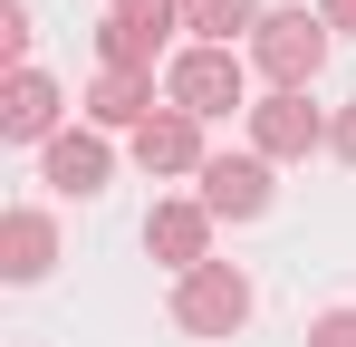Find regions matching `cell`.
I'll return each instance as SVG.
<instances>
[{"label":"cell","mask_w":356,"mask_h":347,"mask_svg":"<svg viewBox=\"0 0 356 347\" xmlns=\"http://www.w3.org/2000/svg\"><path fill=\"white\" fill-rule=\"evenodd\" d=\"M87 116H97V125H125V135H145L164 107H154V77H145V68H106V77L87 87Z\"/></svg>","instance_id":"obj_10"},{"label":"cell","mask_w":356,"mask_h":347,"mask_svg":"<svg viewBox=\"0 0 356 347\" xmlns=\"http://www.w3.org/2000/svg\"><path fill=\"white\" fill-rule=\"evenodd\" d=\"M49 261H58V222H49L39 203H19V213L0 222V270H10V280H39Z\"/></svg>","instance_id":"obj_11"},{"label":"cell","mask_w":356,"mask_h":347,"mask_svg":"<svg viewBox=\"0 0 356 347\" xmlns=\"http://www.w3.org/2000/svg\"><path fill=\"white\" fill-rule=\"evenodd\" d=\"M250 145H260L270 164L318 155V145H327V125H318V107H308V87H270V97L250 107Z\"/></svg>","instance_id":"obj_5"},{"label":"cell","mask_w":356,"mask_h":347,"mask_svg":"<svg viewBox=\"0 0 356 347\" xmlns=\"http://www.w3.org/2000/svg\"><path fill=\"white\" fill-rule=\"evenodd\" d=\"M241 318H250V280H241L232 261H202V270L174 280V328H193V338H232Z\"/></svg>","instance_id":"obj_3"},{"label":"cell","mask_w":356,"mask_h":347,"mask_svg":"<svg viewBox=\"0 0 356 347\" xmlns=\"http://www.w3.org/2000/svg\"><path fill=\"white\" fill-rule=\"evenodd\" d=\"M202 213L212 222H260L270 213V155H212L202 164Z\"/></svg>","instance_id":"obj_6"},{"label":"cell","mask_w":356,"mask_h":347,"mask_svg":"<svg viewBox=\"0 0 356 347\" xmlns=\"http://www.w3.org/2000/svg\"><path fill=\"white\" fill-rule=\"evenodd\" d=\"M0 135H10V145H58V87H49L39 68H10V87H0Z\"/></svg>","instance_id":"obj_7"},{"label":"cell","mask_w":356,"mask_h":347,"mask_svg":"<svg viewBox=\"0 0 356 347\" xmlns=\"http://www.w3.org/2000/svg\"><path fill=\"white\" fill-rule=\"evenodd\" d=\"M318 20L327 29H356V0H318Z\"/></svg>","instance_id":"obj_17"},{"label":"cell","mask_w":356,"mask_h":347,"mask_svg":"<svg viewBox=\"0 0 356 347\" xmlns=\"http://www.w3.org/2000/svg\"><path fill=\"white\" fill-rule=\"evenodd\" d=\"M39 183H58V193H106V135H58V145H39Z\"/></svg>","instance_id":"obj_12"},{"label":"cell","mask_w":356,"mask_h":347,"mask_svg":"<svg viewBox=\"0 0 356 347\" xmlns=\"http://www.w3.org/2000/svg\"><path fill=\"white\" fill-rule=\"evenodd\" d=\"M260 0H183V29H202V49H232L241 29H260Z\"/></svg>","instance_id":"obj_13"},{"label":"cell","mask_w":356,"mask_h":347,"mask_svg":"<svg viewBox=\"0 0 356 347\" xmlns=\"http://www.w3.org/2000/svg\"><path fill=\"white\" fill-rule=\"evenodd\" d=\"M0 49L10 68H29V0H0Z\"/></svg>","instance_id":"obj_14"},{"label":"cell","mask_w":356,"mask_h":347,"mask_svg":"<svg viewBox=\"0 0 356 347\" xmlns=\"http://www.w3.org/2000/svg\"><path fill=\"white\" fill-rule=\"evenodd\" d=\"M250 68H260L270 87H308V77L327 68V20H308V10H270V20L250 29Z\"/></svg>","instance_id":"obj_2"},{"label":"cell","mask_w":356,"mask_h":347,"mask_svg":"<svg viewBox=\"0 0 356 347\" xmlns=\"http://www.w3.org/2000/svg\"><path fill=\"white\" fill-rule=\"evenodd\" d=\"M135 164H145V174H202V164H212V155H202V116L164 107L145 135H135Z\"/></svg>","instance_id":"obj_9"},{"label":"cell","mask_w":356,"mask_h":347,"mask_svg":"<svg viewBox=\"0 0 356 347\" xmlns=\"http://www.w3.org/2000/svg\"><path fill=\"white\" fill-rule=\"evenodd\" d=\"M327 145H337V155H347V164H356V107L337 116V125H327Z\"/></svg>","instance_id":"obj_16"},{"label":"cell","mask_w":356,"mask_h":347,"mask_svg":"<svg viewBox=\"0 0 356 347\" xmlns=\"http://www.w3.org/2000/svg\"><path fill=\"white\" fill-rule=\"evenodd\" d=\"M164 107H183V116H232V107H250V68H241V49H183L174 68H164Z\"/></svg>","instance_id":"obj_1"},{"label":"cell","mask_w":356,"mask_h":347,"mask_svg":"<svg viewBox=\"0 0 356 347\" xmlns=\"http://www.w3.org/2000/svg\"><path fill=\"white\" fill-rule=\"evenodd\" d=\"M145 251L174 261V270H202V261H212V213H202V203H154V213H145Z\"/></svg>","instance_id":"obj_8"},{"label":"cell","mask_w":356,"mask_h":347,"mask_svg":"<svg viewBox=\"0 0 356 347\" xmlns=\"http://www.w3.org/2000/svg\"><path fill=\"white\" fill-rule=\"evenodd\" d=\"M183 29V0H106V29H97V49L106 68H145L154 77V49Z\"/></svg>","instance_id":"obj_4"},{"label":"cell","mask_w":356,"mask_h":347,"mask_svg":"<svg viewBox=\"0 0 356 347\" xmlns=\"http://www.w3.org/2000/svg\"><path fill=\"white\" fill-rule=\"evenodd\" d=\"M308 347H356V309H327V318H308Z\"/></svg>","instance_id":"obj_15"}]
</instances>
